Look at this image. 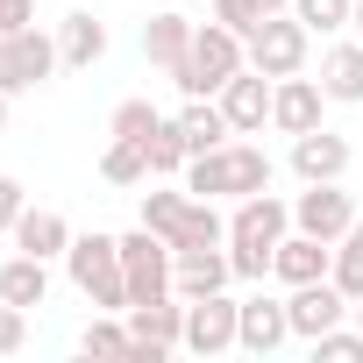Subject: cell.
Wrapping results in <instances>:
<instances>
[{"mask_svg": "<svg viewBox=\"0 0 363 363\" xmlns=\"http://www.w3.org/2000/svg\"><path fill=\"white\" fill-rule=\"evenodd\" d=\"M186 193L200 200H250V193H271V157L257 143H221V150H200L186 164Z\"/></svg>", "mask_w": 363, "mask_h": 363, "instance_id": "1", "label": "cell"}, {"mask_svg": "<svg viewBox=\"0 0 363 363\" xmlns=\"http://www.w3.org/2000/svg\"><path fill=\"white\" fill-rule=\"evenodd\" d=\"M285 228H292V207L271 200V193H250L235 207V221H228V264H235V278H264L271 250L285 242Z\"/></svg>", "mask_w": 363, "mask_h": 363, "instance_id": "2", "label": "cell"}, {"mask_svg": "<svg viewBox=\"0 0 363 363\" xmlns=\"http://www.w3.org/2000/svg\"><path fill=\"white\" fill-rule=\"evenodd\" d=\"M242 65H250V43H242L235 29L207 22V29H193V57H186V65H171V86L186 93V100H214Z\"/></svg>", "mask_w": 363, "mask_h": 363, "instance_id": "3", "label": "cell"}, {"mask_svg": "<svg viewBox=\"0 0 363 363\" xmlns=\"http://www.w3.org/2000/svg\"><path fill=\"white\" fill-rule=\"evenodd\" d=\"M72 285L93 299V313H128V271H121V235H72L65 250Z\"/></svg>", "mask_w": 363, "mask_h": 363, "instance_id": "4", "label": "cell"}, {"mask_svg": "<svg viewBox=\"0 0 363 363\" xmlns=\"http://www.w3.org/2000/svg\"><path fill=\"white\" fill-rule=\"evenodd\" d=\"M128 356H143V363H157V356H171V349H186V299L178 292H157V299H143V306H128Z\"/></svg>", "mask_w": 363, "mask_h": 363, "instance_id": "5", "label": "cell"}, {"mask_svg": "<svg viewBox=\"0 0 363 363\" xmlns=\"http://www.w3.org/2000/svg\"><path fill=\"white\" fill-rule=\"evenodd\" d=\"M57 65H65V57H57V36H43L36 22L15 29V36H0V93H29V86H43Z\"/></svg>", "mask_w": 363, "mask_h": 363, "instance_id": "6", "label": "cell"}, {"mask_svg": "<svg viewBox=\"0 0 363 363\" xmlns=\"http://www.w3.org/2000/svg\"><path fill=\"white\" fill-rule=\"evenodd\" d=\"M306 22L299 15H264V29L250 36V65L264 72V79H292L299 65H306Z\"/></svg>", "mask_w": 363, "mask_h": 363, "instance_id": "7", "label": "cell"}, {"mask_svg": "<svg viewBox=\"0 0 363 363\" xmlns=\"http://www.w3.org/2000/svg\"><path fill=\"white\" fill-rule=\"evenodd\" d=\"M121 271H128V306H143V299L171 292V242H164L157 228L121 235Z\"/></svg>", "mask_w": 363, "mask_h": 363, "instance_id": "8", "label": "cell"}, {"mask_svg": "<svg viewBox=\"0 0 363 363\" xmlns=\"http://www.w3.org/2000/svg\"><path fill=\"white\" fill-rule=\"evenodd\" d=\"M235 335H242V299H228V292L186 299V349L193 356H221V349H235Z\"/></svg>", "mask_w": 363, "mask_h": 363, "instance_id": "9", "label": "cell"}, {"mask_svg": "<svg viewBox=\"0 0 363 363\" xmlns=\"http://www.w3.org/2000/svg\"><path fill=\"white\" fill-rule=\"evenodd\" d=\"M292 228H306V235H320V242H342V235L356 228V200L335 186V178H320V186H306V193L292 200Z\"/></svg>", "mask_w": 363, "mask_h": 363, "instance_id": "10", "label": "cell"}, {"mask_svg": "<svg viewBox=\"0 0 363 363\" xmlns=\"http://www.w3.org/2000/svg\"><path fill=\"white\" fill-rule=\"evenodd\" d=\"M285 313H292V335H299V342H313V335L342 328V313H356V299H349L335 278H313V285H292Z\"/></svg>", "mask_w": 363, "mask_h": 363, "instance_id": "11", "label": "cell"}, {"mask_svg": "<svg viewBox=\"0 0 363 363\" xmlns=\"http://www.w3.org/2000/svg\"><path fill=\"white\" fill-rule=\"evenodd\" d=\"M228 278H235V264H228L221 242H214V250H171V292H178V299L228 292Z\"/></svg>", "mask_w": 363, "mask_h": 363, "instance_id": "12", "label": "cell"}, {"mask_svg": "<svg viewBox=\"0 0 363 363\" xmlns=\"http://www.w3.org/2000/svg\"><path fill=\"white\" fill-rule=\"evenodd\" d=\"M214 100H221V114H228V128H235V135H257V128L271 121V79H264L257 65H242Z\"/></svg>", "mask_w": 363, "mask_h": 363, "instance_id": "13", "label": "cell"}, {"mask_svg": "<svg viewBox=\"0 0 363 363\" xmlns=\"http://www.w3.org/2000/svg\"><path fill=\"white\" fill-rule=\"evenodd\" d=\"M335 271V242H320V235H285L278 250H271V278H285V285H313V278H328Z\"/></svg>", "mask_w": 363, "mask_h": 363, "instance_id": "14", "label": "cell"}, {"mask_svg": "<svg viewBox=\"0 0 363 363\" xmlns=\"http://www.w3.org/2000/svg\"><path fill=\"white\" fill-rule=\"evenodd\" d=\"M320 100H328L320 79H299V72H292V79L271 86V121H278L285 135H306V128H320Z\"/></svg>", "mask_w": 363, "mask_h": 363, "instance_id": "15", "label": "cell"}, {"mask_svg": "<svg viewBox=\"0 0 363 363\" xmlns=\"http://www.w3.org/2000/svg\"><path fill=\"white\" fill-rule=\"evenodd\" d=\"M278 342H292V313H285V299H242V335H235V349H250V356H271Z\"/></svg>", "mask_w": 363, "mask_h": 363, "instance_id": "16", "label": "cell"}, {"mask_svg": "<svg viewBox=\"0 0 363 363\" xmlns=\"http://www.w3.org/2000/svg\"><path fill=\"white\" fill-rule=\"evenodd\" d=\"M292 171L306 178V186H320V178H342V171H349V143L328 135V128H306V135H292Z\"/></svg>", "mask_w": 363, "mask_h": 363, "instance_id": "17", "label": "cell"}, {"mask_svg": "<svg viewBox=\"0 0 363 363\" xmlns=\"http://www.w3.org/2000/svg\"><path fill=\"white\" fill-rule=\"evenodd\" d=\"M15 250H29V257H65L72 250V221L65 214H50V207H22V221H15Z\"/></svg>", "mask_w": 363, "mask_h": 363, "instance_id": "18", "label": "cell"}, {"mask_svg": "<svg viewBox=\"0 0 363 363\" xmlns=\"http://www.w3.org/2000/svg\"><path fill=\"white\" fill-rule=\"evenodd\" d=\"M320 93L342 100V107L363 100V36H356V43H335V50L320 57Z\"/></svg>", "mask_w": 363, "mask_h": 363, "instance_id": "19", "label": "cell"}, {"mask_svg": "<svg viewBox=\"0 0 363 363\" xmlns=\"http://www.w3.org/2000/svg\"><path fill=\"white\" fill-rule=\"evenodd\" d=\"M143 57L164 65V72L186 65V57H193V22H186V15H150V22H143Z\"/></svg>", "mask_w": 363, "mask_h": 363, "instance_id": "20", "label": "cell"}, {"mask_svg": "<svg viewBox=\"0 0 363 363\" xmlns=\"http://www.w3.org/2000/svg\"><path fill=\"white\" fill-rule=\"evenodd\" d=\"M0 299H8V306H43L50 299V271H43V257H8V264H0Z\"/></svg>", "mask_w": 363, "mask_h": 363, "instance_id": "21", "label": "cell"}, {"mask_svg": "<svg viewBox=\"0 0 363 363\" xmlns=\"http://www.w3.org/2000/svg\"><path fill=\"white\" fill-rule=\"evenodd\" d=\"M178 135H186V150L200 157V150H221L235 128H228L221 100H186V107H178Z\"/></svg>", "mask_w": 363, "mask_h": 363, "instance_id": "22", "label": "cell"}, {"mask_svg": "<svg viewBox=\"0 0 363 363\" xmlns=\"http://www.w3.org/2000/svg\"><path fill=\"white\" fill-rule=\"evenodd\" d=\"M57 57H65L72 72L100 65V57H107V29H100L93 15H65V22H57Z\"/></svg>", "mask_w": 363, "mask_h": 363, "instance_id": "23", "label": "cell"}, {"mask_svg": "<svg viewBox=\"0 0 363 363\" xmlns=\"http://www.w3.org/2000/svg\"><path fill=\"white\" fill-rule=\"evenodd\" d=\"M100 178H107V186H143V178H150V143L114 135V143H107V157H100Z\"/></svg>", "mask_w": 363, "mask_h": 363, "instance_id": "24", "label": "cell"}, {"mask_svg": "<svg viewBox=\"0 0 363 363\" xmlns=\"http://www.w3.org/2000/svg\"><path fill=\"white\" fill-rule=\"evenodd\" d=\"M328 278H335L349 299H363V221H356V228L335 242V271H328Z\"/></svg>", "mask_w": 363, "mask_h": 363, "instance_id": "25", "label": "cell"}, {"mask_svg": "<svg viewBox=\"0 0 363 363\" xmlns=\"http://www.w3.org/2000/svg\"><path fill=\"white\" fill-rule=\"evenodd\" d=\"M186 207H193V193H143V228H157L171 242L178 221H186Z\"/></svg>", "mask_w": 363, "mask_h": 363, "instance_id": "26", "label": "cell"}, {"mask_svg": "<svg viewBox=\"0 0 363 363\" xmlns=\"http://www.w3.org/2000/svg\"><path fill=\"white\" fill-rule=\"evenodd\" d=\"M128 342H135V335H128V320H114V313H93V328L79 335L86 356H128Z\"/></svg>", "mask_w": 363, "mask_h": 363, "instance_id": "27", "label": "cell"}, {"mask_svg": "<svg viewBox=\"0 0 363 363\" xmlns=\"http://www.w3.org/2000/svg\"><path fill=\"white\" fill-rule=\"evenodd\" d=\"M292 15L313 29V36H335V29H349V15H356V0H292Z\"/></svg>", "mask_w": 363, "mask_h": 363, "instance_id": "28", "label": "cell"}, {"mask_svg": "<svg viewBox=\"0 0 363 363\" xmlns=\"http://www.w3.org/2000/svg\"><path fill=\"white\" fill-rule=\"evenodd\" d=\"M186 164H193L186 135H178V121H164V128L150 135V171H157V178H171V171H186Z\"/></svg>", "mask_w": 363, "mask_h": 363, "instance_id": "29", "label": "cell"}, {"mask_svg": "<svg viewBox=\"0 0 363 363\" xmlns=\"http://www.w3.org/2000/svg\"><path fill=\"white\" fill-rule=\"evenodd\" d=\"M107 128H114V135H128V143H150V135H157V128H164V114H157V107H150V100H121V107H114V121H107Z\"/></svg>", "mask_w": 363, "mask_h": 363, "instance_id": "30", "label": "cell"}, {"mask_svg": "<svg viewBox=\"0 0 363 363\" xmlns=\"http://www.w3.org/2000/svg\"><path fill=\"white\" fill-rule=\"evenodd\" d=\"M264 15H271L264 0H214V22H221V29H235L242 43H250V36L264 29Z\"/></svg>", "mask_w": 363, "mask_h": 363, "instance_id": "31", "label": "cell"}, {"mask_svg": "<svg viewBox=\"0 0 363 363\" xmlns=\"http://www.w3.org/2000/svg\"><path fill=\"white\" fill-rule=\"evenodd\" d=\"M313 356H335V363H363V328H356V335H342V328L313 335Z\"/></svg>", "mask_w": 363, "mask_h": 363, "instance_id": "32", "label": "cell"}, {"mask_svg": "<svg viewBox=\"0 0 363 363\" xmlns=\"http://www.w3.org/2000/svg\"><path fill=\"white\" fill-rule=\"evenodd\" d=\"M29 342V306H8V299H0V356H15Z\"/></svg>", "mask_w": 363, "mask_h": 363, "instance_id": "33", "label": "cell"}, {"mask_svg": "<svg viewBox=\"0 0 363 363\" xmlns=\"http://www.w3.org/2000/svg\"><path fill=\"white\" fill-rule=\"evenodd\" d=\"M22 207H29V193H22V178H8V171H0V235H15Z\"/></svg>", "mask_w": 363, "mask_h": 363, "instance_id": "34", "label": "cell"}, {"mask_svg": "<svg viewBox=\"0 0 363 363\" xmlns=\"http://www.w3.org/2000/svg\"><path fill=\"white\" fill-rule=\"evenodd\" d=\"M29 22H36V0H0V36H15Z\"/></svg>", "mask_w": 363, "mask_h": 363, "instance_id": "35", "label": "cell"}, {"mask_svg": "<svg viewBox=\"0 0 363 363\" xmlns=\"http://www.w3.org/2000/svg\"><path fill=\"white\" fill-rule=\"evenodd\" d=\"M349 29H356V36H363V0H356V15H349Z\"/></svg>", "mask_w": 363, "mask_h": 363, "instance_id": "36", "label": "cell"}, {"mask_svg": "<svg viewBox=\"0 0 363 363\" xmlns=\"http://www.w3.org/2000/svg\"><path fill=\"white\" fill-rule=\"evenodd\" d=\"M8 100H15V93H0V128H8Z\"/></svg>", "mask_w": 363, "mask_h": 363, "instance_id": "37", "label": "cell"}, {"mask_svg": "<svg viewBox=\"0 0 363 363\" xmlns=\"http://www.w3.org/2000/svg\"><path fill=\"white\" fill-rule=\"evenodd\" d=\"M264 8H271V15H278V8H292V0H264Z\"/></svg>", "mask_w": 363, "mask_h": 363, "instance_id": "38", "label": "cell"}, {"mask_svg": "<svg viewBox=\"0 0 363 363\" xmlns=\"http://www.w3.org/2000/svg\"><path fill=\"white\" fill-rule=\"evenodd\" d=\"M356 320H363V299H356Z\"/></svg>", "mask_w": 363, "mask_h": 363, "instance_id": "39", "label": "cell"}]
</instances>
